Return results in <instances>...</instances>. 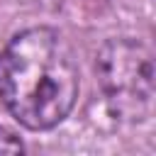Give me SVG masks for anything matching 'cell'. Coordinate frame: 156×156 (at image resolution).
I'll return each instance as SVG.
<instances>
[{
    "label": "cell",
    "mask_w": 156,
    "mask_h": 156,
    "mask_svg": "<svg viewBox=\"0 0 156 156\" xmlns=\"http://www.w3.org/2000/svg\"><path fill=\"white\" fill-rule=\"evenodd\" d=\"M78 88L73 49L56 29L20 32L0 54V98L27 129H51L63 122Z\"/></svg>",
    "instance_id": "6da1fadb"
},
{
    "label": "cell",
    "mask_w": 156,
    "mask_h": 156,
    "mask_svg": "<svg viewBox=\"0 0 156 156\" xmlns=\"http://www.w3.org/2000/svg\"><path fill=\"white\" fill-rule=\"evenodd\" d=\"M100 83L112 107L132 119H144L154 100V58L151 51L129 39L110 41L98 58Z\"/></svg>",
    "instance_id": "7a4b0ae2"
},
{
    "label": "cell",
    "mask_w": 156,
    "mask_h": 156,
    "mask_svg": "<svg viewBox=\"0 0 156 156\" xmlns=\"http://www.w3.org/2000/svg\"><path fill=\"white\" fill-rule=\"evenodd\" d=\"M17 151H22V141L0 124V154H17Z\"/></svg>",
    "instance_id": "3957f363"
}]
</instances>
